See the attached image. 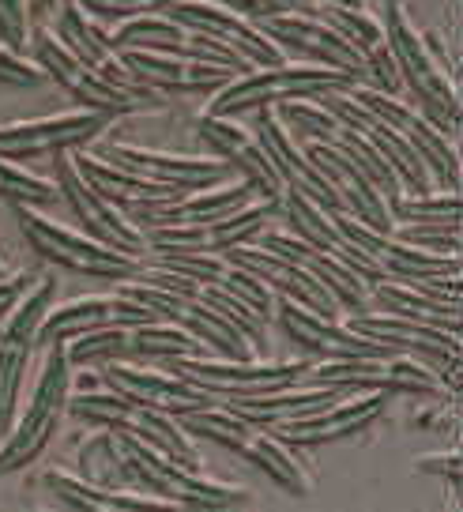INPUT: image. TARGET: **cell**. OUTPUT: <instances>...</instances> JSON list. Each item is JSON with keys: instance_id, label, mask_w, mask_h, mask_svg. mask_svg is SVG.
<instances>
[{"instance_id": "20", "label": "cell", "mask_w": 463, "mask_h": 512, "mask_svg": "<svg viewBox=\"0 0 463 512\" xmlns=\"http://www.w3.org/2000/svg\"><path fill=\"white\" fill-rule=\"evenodd\" d=\"M162 16L177 19V23L189 27V31H200V34H208V38H215L219 46H226L230 53H238L249 68H264V64L283 61V49L275 46L272 38H264L245 16L230 12L226 4H211V0H181V4H174V8H166Z\"/></svg>"}, {"instance_id": "1", "label": "cell", "mask_w": 463, "mask_h": 512, "mask_svg": "<svg viewBox=\"0 0 463 512\" xmlns=\"http://www.w3.org/2000/svg\"><path fill=\"white\" fill-rule=\"evenodd\" d=\"M384 42L400 76L411 95L418 98V113L430 121L441 136H456L460 132V91L445 68L433 61L426 38L411 27V19L403 12V0H384Z\"/></svg>"}, {"instance_id": "32", "label": "cell", "mask_w": 463, "mask_h": 512, "mask_svg": "<svg viewBox=\"0 0 463 512\" xmlns=\"http://www.w3.org/2000/svg\"><path fill=\"white\" fill-rule=\"evenodd\" d=\"M80 467L87 482L110 486V490H136V486L128 482L125 456H121V445H117V433L106 430V426H102V433H95V437L80 448Z\"/></svg>"}, {"instance_id": "16", "label": "cell", "mask_w": 463, "mask_h": 512, "mask_svg": "<svg viewBox=\"0 0 463 512\" xmlns=\"http://www.w3.org/2000/svg\"><path fill=\"white\" fill-rule=\"evenodd\" d=\"M102 384L117 392L121 400L162 411V415H189L200 407H215V396L189 384L185 377H177L170 369L155 366H136V362H102Z\"/></svg>"}, {"instance_id": "4", "label": "cell", "mask_w": 463, "mask_h": 512, "mask_svg": "<svg viewBox=\"0 0 463 512\" xmlns=\"http://www.w3.org/2000/svg\"><path fill=\"white\" fill-rule=\"evenodd\" d=\"M42 369L34 381L31 403L19 418L12 433L0 441V475H12L19 467L42 456V448L53 441V433L61 426L64 411H68V396H72V362L64 351V339H53L42 347Z\"/></svg>"}, {"instance_id": "39", "label": "cell", "mask_w": 463, "mask_h": 512, "mask_svg": "<svg viewBox=\"0 0 463 512\" xmlns=\"http://www.w3.org/2000/svg\"><path fill=\"white\" fill-rule=\"evenodd\" d=\"M418 471H426V475H445L460 486V452L452 448L445 456H426V460H418Z\"/></svg>"}, {"instance_id": "14", "label": "cell", "mask_w": 463, "mask_h": 512, "mask_svg": "<svg viewBox=\"0 0 463 512\" xmlns=\"http://www.w3.org/2000/svg\"><path fill=\"white\" fill-rule=\"evenodd\" d=\"M113 113L102 110H68L38 121H12L0 125V159H38V155H57V151H76V147L98 140L110 128Z\"/></svg>"}, {"instance_id": "33", "label": "cell", "mask_w": 463, "mask_h": 512, "mask_svg": "<svg viewBox=\"0 0 463 512\" xmlns=\"http://www.w3.org/2000/svg\"><path fill=\"white\" fill-rule=\"evenodd\" d=\"M332 144H339L354 162H358V166H362V174H366L369 181L381 189V196L388 200V204H392V200L403 192L400 177L392 174V166L381 159V151L369 144L366 136H358V132H354V128H347V125H339V132L332 136Z\"/></svg>"}, {"instance_id": "30", "label": "cell", "mask_w": 463, "mask_h": 512, "mask_svg": "<svg viewBox=\"0 0 463 512\" xmlns=\"http://www.w3.org/2000/svg\"><path fill=\"white\" fill-rule=\"evenodd\" d=\"M181 354H211V351L192 332L174 324V320H147V324L128 328L125 362H132V358L162 362V358H181Z\"/></svg>"}, {"instance_id": "26", "label": "cell", "mask_w": 463, "mask_h": 512, "mask_svg": "<svg viewBox=\"0 0 463 512\" xmlns=\"http://www.w3.org/2000/svg\"><path fill=\"white\" fill-rule=\"evenodd\" d=\"M388 407V392H351L343 400L320 407L313 415L272 426V433L283 445H324V441H339V437H351V433L366 430L369 422H377L381 411Z\"/></svg>"}, {"instance_id": "2", "label": "cell", "mask_w": 463, "mask_h": 512, "mask_svg": "<svg viewBox=\"0 0 463 512\" xmlns=\"http://www.w3.org/2000/svg\"><path fill=\"white\" fill-rule=\"evenodd\" d=\"M354 83H358V76L328 68V64H264V68H245L226 87H219L211 95L208 113L211 117H241V113L279 106V102H290V98H317L328 95V91H351Z\"/></svg>"}, {"instance_id": "24", "label": "cell", "mask_w": 463, "mask_h": 512, "mask_svg": "<svg viewBox=\"0 0 463 512\" xmlns=\"http://www.w3.org/2000/svg\"><path fill=\"white\" fill-rule=\"evenodd\" d=\"M102 159L125 166L132 174H144L162 185L177 189H211L219 181H230V166L215 155H177V151H155L136 144H106Z\"/></svg>"}, {"instance_id": "18", "label": "cell", "mask_w": 463, "mask_h": 512, "mask_svg": "<svg viewBox=\"0 0 463 512\" xmlns=\"http://www.w3.org/2000/svg\"><path fill=\"white\" fill-rule=\"evenodd\" d=\"M147 320H162L155 309L140 298H132L125 290L117 294H91V298H76V302L49 305V313L38 324V351L53 343V339H72L83 332H98V328H136Z\"/></svg>"}, {"instance_id": "8", "label": "cell", "mask_w": 463, "mask_h": 512, "mask_svg": "<svg viewBox=\"0 0 463 512\" xmlns=\"http://www.w3.org/2000/svg\"><path fill=\"white\" fill-rule=\"evenodd\" d=\"M309 366H313L309 358H294V362H253V358H223V354L162 358V369H170V373L185 377V381L196 384V388L211 392L215 400L272 392V388L294 384Z\"/></svg>"}, {"instance_id": "5", "label": "cell", "mask_w": 463, "mask_h": 512, "mask_svg": "<svg viewBox=\"0 0 463 512\" xmlns=\"http://www.w3.org/2000/svg\"><path fill=\"white\" fill-rule=\"evenodd\" d=\"M16 223L34 253L46 256L49 264H61L68 272L110 279V283H125V279H136L144 272L140 256L117 253L106 241L91 238L87 230H68V226L53 223L46 215H38L31 204H16Z\"/></svg>"}, {"instance_id": "35", "label": "cell", "mask_w": 463, "mask_h": 512, "mask_svg": "<svg viewBox=\"0 0 463 512\" xmlns=\"http://www.w3.org/2000/svg\"><path fill=\"white\" fill-rule=\"evenodd\" d=\"M0 200L42 208V204L57 200V185L46 181V177L31 174V170H23V166H16L12 159H0Z\"/></svg>"}, {"instance_id": "43", "label": "cell", "mask_w": 463, "mask_h": 512, "mask_svg": "<svg viewBox=\"0 0 463 512\" xmlns=\"http://www.w3.org/2000/svg\"><path fill=\"white\" fill-rule=\"evenodd\" d=\"M332 4H362V0H332Z\"/></svg>"}, {"instance_id": "42", "label": "cell", "mask_w": 463, "mask_h": 512, "mask_svg": "<svg viewBox=\"0 0 463 512\" xmlns=\"http://www.w3.org/2000/svg\"><path fill=\"white\" fill-rule=\"evenodd\" d=\"M34 4H38V8H42V12H53V8H57V4H61V0H34Z\"/></svg>"}, {"instance_id": "31", "label": "cell", "mask_w": 463, "mask_h": 512, "mask_svg": "<svg viewBox=\"0 0 463 512\" xmlns=\"http://www.w3.org/2000/svg\"><path fill=\"white\" fill-rule=\"evenodd\" d=\"M392 219L400 223H433V226H460L463 200L460 192H400L392 204Z\"/></svg>"}, {"instance_id": "10", "label": "cell", "mask_w": 463, "mask_h": 512, "mask_svg": "<svg viewBox=\"0 0 463 512\" xmlns=\"http://www.w3.org/2000/svg\"><path fill=\"white\" fill-rule=\"evenodd\" d=\"M27 49H31V61L46 72V80H53L68 98H76L83 110H102V113H136L140 106L128 95H121L113 83H106L98 76L91 64H83L72 49L61 42V34L53 27H31V38H27Z\"/></svg>"}, {"instance_id": "38", "label": "cell", "mask_w": 463, "mask_h": 512, "mask_svg": "<svg viewBox=\"0 0 463 512\" xmlns=\"http://www.w3.org/2000/svg\"><path fill=\"white\" fill-rule=\"evenodd\" d=\"M0 83H8V87H42L46 72L31 57H23V53H16V49H8L0 42Z\"/></svg>"}, {"instance_id": "17", "label": "cell", "mask_w": 463, "mask_h": 512, "mask_svg": "<svg viewBox=\"0 0 463 512\" xmlns=\"http://www.w3.org/2000/svg\"><path fill=\"white\" fill-rule=\"evenodd\" d=\"M298 144H302L305 159L320 170V177L336 189L339 208L347 211V215L362 219V223L373 226V230H381V234H388V230L396 226L392 208H388V200L381 196V189L362 174V166H358L343 147L332 144V140H298Z\"/></svg>"}, {"instance_id": "11", "label": "cell", "mask_w": 463, "mask_h": 512, "mask_svg": "<svg viewBox=\"0 0 463 512\" xmlns=\"http://www.w3.org/2000/svg\"><path fill=\"white\" fill-rule=\"evenodd\" d=\"M275 219H279V200L253 196L249 204H241L238 211H230L223 219H211V223L144 230L147 253H223L230 245H241V241H253L256 234H264Z\"/></svg>"}, {"instance_id": "44", "label": "cell", "mask_w": 463, "mask_h": 512, "mask_svg": "<svg viewBox=\"0 0 463 512\" xmlns=\"http://www.w3.org/2000/svg\"><path fill=\"white\" fill-rule=\"evenodd\" d=\"M0 275H4V260H0Z\"/></svg>"}, {"instance_id": "9", "label": "cell", "mask_w": 463, "mask_h": 512, "mask_svg": "<svg viewBox=\"0 0 463 512\" xmlns=\"http://www.w3.org/2000/svg\"><path fill=\"white\" fill-rule=\"evenodd\" d=\"M53 12H57V34H61V42L72 49L83 64H91L102 80L113 83V87H117L121 95L132 98L140 110H162V106H166V98H162L159 91H151V87L121 61V53L110 46V34L102 31L98 19L87 16L76 0H61Z\"/></svg>"}, {"instance_id": "41", "label": "cell", "mask_w": 463, "mask_h": 512, "mask_svg": "<svg viewBox=\"0 0 463 512\" xmlns=\"http://www.w3.org/2000/svg\"><path fill=\"white\" fill-rule=\"evenodd\" d=\"M287 8H294V12H309L313 8V0H283Z\"/></svg>"}, {"instance_id": "22", "label": "cell", "mask_w": 463, "mask_h": 512, "mask_svg": "<svg viewBox=\"0 0 463 512\" xmlns=\"http://www.w3.org/2000/svg\"><path fill=\"white\" fill-rule=\"evenodd\" d=\"M196 132H200V140L211 147V155L230 166V174H238L241 181H249V185H253L260 196H268V200H283V181L275 174L268 151L260 147V140H256L253 132H245V128L238 125V117H211V113H204Z\"/></svg>"}, {"instance_id": "23", "label": "cell", "mask_w": 463, "mask_h": 512, "mask_svg": "<svg viewBox=\"0 0 463 512\" xmlns=\"http://www.w3.org/2000/svg\"><path fill=\"white\" fill-rule=\"evenodd\" d=\"M354 332H362V336L377 339L384 347H392L396 354H415L422 362H430V366H452V362H460V336H452L445 328H433L426 320H415V317H400V313H354L351 320Z\"/></svg>"}, {"instance_id": "28", "label": "cell", "mask_w": 463, "mask_h": 512, "mask_svg": "<svg viewBox=\"0 0 463 512\" xmlns=\"http://www.w3.org/2000/svg\"><path fill=\"white\" fill-rule=\"evenodd\" d=\"M46 490L61 505L80 512H177L174 501L147 490H110V486L87 482L83 475H61V471H49Z\"/></svg>"}, {"instance_id": "15", "label": "cell", "mask_w": 463, "mask_h": 512, "mask_svg": "<svg viewBox=\"0 0 463 512\" xmlns=\"http://www.w3.org/2000/svg\"><path fill=\"white\" fill-rule=\"evenodd\" d=\"M253 27L264 38H272L279 49H290L298 61L309 64H328L339 72L358 76V83H366V61L358 57V49L347 46L339 31H332L328 23L313 12H275V16L253 19Z\"/></svg>"}, {"instance_id": "19", "label": "cell", "mask_w": 463, "mask_h": 512, "mask_svg": "<svg viewBox=\"0 0 463 512\" xmlns=\"http://www.w3.org/2000/svg\"><path fill=\"white\" fill-rule=\"evenodd\" d=\"M275 313L279 324L302 351L317 354V358H392V347H384L377 339L354 332L351 324H339L336 317H320L313 309H305L294 298H279L275 294Z\"/></svg>"}, {"instance_id": "21", "label": "cell", "mask_w": 463, "mask_h": 512, "mask_svg": "<svg viewBox=\"0 0 463 512\" xmlns=\"http://www.w3.org/2000/svg\"><path fill=\"white\" fill-rule=\"evenodd\" d=\"M223 256L234 260V264H241L245 272H253L256 279L272 290V294H279V298H294V302H302L305 309H313L320 317H339V302L328 294V287L320 283L317 275L309 272L305 264H298V260L272 253V249H264V245H249V241L223 249Z\"/></svg>"}, {"instance_id": "12", "label": "cell", "mask_w": 463, "mask_h": 512, "mask_svg": "<svg viewBox=\"0 0 463 512\" xmlns=\"http://www.w3.org/2000/svg\"><path fill=\"white\" fill-rule=\"evenodd\" d=\"M347 95L369 110L373 117H381L384 125H392L400 132L407 144L415 147V155L426 162V170L430 177L448 192H460V155H456V144L441 136L437 128L415 110V106H403L396 95H384V91H373V87H362V83H354Z\"/></svg>"}, {"instance_id": "3", "label": "cell", "mask_w": 463, "mask_h": 512, "mask_svg": "<svg viewBox=\"0 0 463 512\" xmlns=\"http://www.w3.org/2000/svg\"><path fill=\"white\" fill-rule=\"evenodd\" d=\"M113 433H117V445H121V456H125L128 482L136 490H147V494L174 501L177 509H241L253 497L245 486L208 479L204 471H189V467L174 464V460H166L162 452H155V448L136 441V437H128V433Z\"/></svg>"}, {"instance_id": "27", "label": "cell", "mask_w": 463, "mask_h": 512, "mask_svg": "<svg viewBox=\"0 0 463 512\" xmlns=\"http://www.w3.org/2000/svg\"><path fill=\"white\" fill-rule=\"evenodd\" d=\"M72 162H76V170H80L106 200H113L117 208L125 211V215L159 208V204L174 200V196H181V192H192V189H177V185L151 181V177H144V174H132V170H125V166L102 159V155H95V151H83V147L72 151Z\"/></svg>"}, {"instance_id": "36", "label": "cell", "mask_w": 463, "mask_h": 512, "mask_svg": "<svg viewBox=\"0 0 463 512\" xmlns=\"http://www.w3.org/2000/svg\"><path fill=\"white\" fill-rule=\"evenodd\" d=\"M76 4L98 23H121L132 16H162L166 8H174L181 0H76Z\"/></svg>"}, {"instance_id": "34", "label": "cell", "mask_w": 463, "mask_h": 512, "mask_svg": "<svg viewBox=\"0 0 463 512\" xmlns=\"http://www.w3.org/2000/svg\"><path fill=\"white\" fill-rule=\"evenodd\" d=\"M275 117L283 121L294 140H332L339 132V121L320 106L317 98H290L275 106Z\"/></svg>"}, {"instance_id": "40", "label": "cell", "mask_w": 463, "mask_h": 512, "mask_svg": "<svg viewBox=\"0 0 463 512\" xmlns=\"http://www.w3.org/2000/svg\"><path fill=\"white\" fill-rule=\"evenodd\" d=\"M34 283V275H27V272H16V275H0V317L12 309V305L19 302V294L31 287Z\"/></svg>"}, {"instance_id": "37", "label": "cell", "mask_w": 463, "mask_h": 512, "mask_svg": "<svg viewBox=\"0 0 463 512\" xmlns=\"http://www.w3.org/2000/svg\"><path fill=\"white\" fill-rule=\"evenodd\" d=\"M31 38V12L27 0H0V42L8 49L23 53Z\"/></svg>"}, {"instance_id": "7", "label": "cell", "mask_w": 463, "mask_h": 512, "mask_svg": "<svg viewBox=\"0 0 463 512\" xmlns=\"http://www.w3.org/2000/svg\"><path fill=\"white\" fill-rule=\"evenodd\" d=\"M53 298H57V279L38 275L34 287L23 290L19 302L4 313V328H0V430H8L16 422L27 366L38 351V324L49 313Z\"/></svg>"}, {"instance_id": "29", "label": "cell", "mask_w": 463, "mask_h": 512, "mask_svg": "<svg viewBox=\"0 0 463 512\" xmlns=\"http://www.w3.org/2000/svg\"><path fill=\"white\" fill-rule=\"evenodd\" d=\"M369 294L388 309V313H400V317L426 320L433 328H445L452 336H460V305L441 302L426 290H418L415 283H403V279H377L369 283Z\"/></svg>"}, {"instance_id": "6", "label": "cell", "mask_w": 463, "mask_h": 512, "mask_svg": "<svg viewBox=\"0 0 463 512\" xmlns=\"http://www.w3.org/2000/svg\"><path fill=\"white\" fill-rule=\"evenodd\" d=\"M68 411L76 418H87L95 426L106 430H121L136 441L151 445L155 452H162L166 460L189 467V471H204V456L196 452V445L189 441V433L177 426V418L140 407V403L121 400L117 392H83V396H68Z\"/></svg>"}, {"instance_id": "13", "label": "cell", "mask_w": 463, "mask_h": 512, "mask_svg": "<svg viewBox=\"0 0 463 512\" xmlns=\"http://www.w3.org/2000/svg\"><path fill=\"white\" fill-rule=\"evenodd\" d=\"M57 192L68 200V208L76 211V219L91 238L106 241L110 249L128 256H147V238L144 230L128 219L125 211L117 208L113 200H106L102 192L76 170L72 151H57Z\"/></svg>"}, {"instance_id": "25", "label": "cell", "mask_w": 463, "mask_h": 512, "mask_svg": "<svg viewBox=\"0 0 463 512\" xmlns=\"http://www.w3.org/2000/svg\"><path fill=\"white\" fill-rule=\"evenodd\" d=\"M121 61L140 76V80L166 95H215L219 87L238 76V68L211 61H192L174 53H151V49H121Z\"/></svg>"}]
</instances>
